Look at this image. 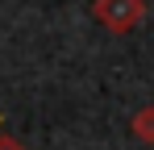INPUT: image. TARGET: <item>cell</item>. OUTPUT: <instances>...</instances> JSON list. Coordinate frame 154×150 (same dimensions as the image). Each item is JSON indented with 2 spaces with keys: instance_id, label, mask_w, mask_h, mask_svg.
I'll use <instances>...</instances> for the list:
<instances>
[{
  "instance_id": "obj_1",
  "label": "cell",
  "mask_w": 154,
  "mask_h": 150,
  "mask_svg": "<svg viewBox=\"0 0 154 150\" xmlns=\"http://www.w3.org/2000/svg\"><path fill=\"white\" fill-rule=\"evenodd\" d=\"M92 13H96L100 25H108L112 33H129L133 25L146 17V0H96Z\"/></svg>"
},
{
  "instance_id": "obj_2",
  "label": "cell",
  "mask_w": 154,
  "mask_h": 150,
  "mask_svg": "<svg viewBox=\"0 0 154 150\" xmlns=\"http://www.w3.org/2000/svg\"><path fill=\"white\" fill-rule=\"evenodd\" d=\"M133 133H137L142 142H150V146H154V104L137 108V117H133Z\"/></svg>"
},
{
  "instance_id": "obj_3",
  "label": "cell",
  "mask_w": 154,
  "mask_h": 150,
  "mask_svg": "<svg viewBox=\"0 0 154 150\" xmlns=\"http://www.w3.org/2000/svg\"><path fill=\"white\" fill-rule=\"evenodd\" d=\"M0 150H25L17 138H8V133H0Z\"/></svg>"
}]
</instances>
